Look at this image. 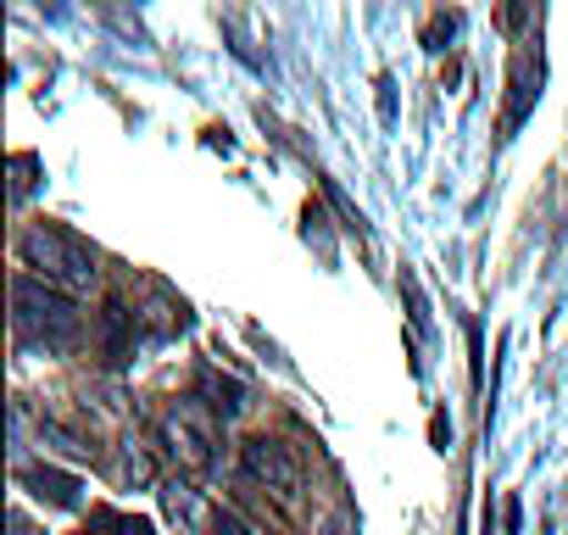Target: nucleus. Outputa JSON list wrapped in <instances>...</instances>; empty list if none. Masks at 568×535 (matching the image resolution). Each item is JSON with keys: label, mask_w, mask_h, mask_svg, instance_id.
I'll list each match as a JSON object with an SVG mask.
<instances>
[{"label": "nucleus", "mask_w": 568, "mask_h": 535, "mask_svg": "<svg viewBox=\"0 0 568 535\" xmlns=\"http://www.w3.org/2000/svg\"><path fill=\"white\" fill-rule=\"evenodd\" d=\"M12 535H45V529H40V524H34L23 507H18V513H12Z\"/></svg>", "instance_id": "nucleus-9"}, {"label": "nucleus", "mask_w": 568, "mask_h": 535, "mask_svg": "<svg viewBox=\"0 0 568 535\" xmlns=\"http://www.w3.org/2000/svg\"><path fill=\"white\" fill-rule=\"evenodd\" d=\"M195 396H201L217 418H240V413H245V385H240V380H223L217 369H201Z\"/></svg>", "instance_id": "nucleus-6"}, {"label": "nucleus", "mask_w": 568, "mask_h": 535, "mask_svg": "<svg viewBox=\"0 0 568 535\" xmlns=\"http://www.w3.org/2000/svg\"><path fill=\"white\" fill-rule=\"evenodd\" d=\"M162 435H168V452L179 463H190L195 474H212L217 468V413L201 396L173 402L168 418H162Z\"/></svg>", "instance_id": "nucleus-3"}, {"label": "nucleus", "mask_w": 568, "mask_h": 535, "mask_svg": "<svg viewBox=\"0 0 568 535\" xmlns=\"http://www.w3.org/2000/svg\"><path fill=\"white\" fill-rule=\"evenodd\" d=\"M84 535H112V529H106V518H101V513H90V529H84Z\"/></svg>", "instance_id": "nucleus-10"}, {"label": "nucleus", "mask_w": 568, "mask_h": 535, "mask_svg": "<svg viewBox=\"0 0 568 535\" xmlns=\"http://www.w3.org/2000/svg\"><path fill=\"white\" fill-rule=\"evenodd\" d=\"M206 535H256V529H251V524H240L229 507H217V513L206 518Z\"/></svg>", "instance_id": "nucleus-7"}, {"label": "nucleus", "mask_w": 568, "mask_h": 535, "mask_svg": "<svg viewBox=\"0 0 568 535\" xmlns=\"http://www.w3.org/2000/svg\"><path fill=\"white\" fill-rule=\"evenodd\" d=\"M12 173H18V179H12V201H23V195H29V184H34V179H29V173H34V157H29V151H23V157H12Z\"/></svg>", "instance_id": "nucleus-8"}, {"label": "nucleus", "mask_w": 568, "mask_h": 535, "mask_svg": "<svg viewBox=\"0 0 568 535\" xmlns=\"http://www.w3.org/2000/svg\"><path fill=\"white\" fill-rule=\"evenodd\" d=\"M12 324H18V341H29L40 352H68L84 330V313L68 291H57L34 274H18L12 280Z\"/></svg>", "instance_id": "nucleus-2"}, {"label": "nucleus", "mask_w": 568, "mask_h": 535, "mask_svg": "<svg viewBox=\"0 0 568 535\" xmlns=\"http://www.w3.org/2000/svg\"><path fill=\"white\" fill-rule=\"evenodd\" d=\"M240 463H245V474L256 480V485H267L273 496H302V463H296V452L284 446V441H273V435H251L245 446H240Z\"/></svg>", "instance_id": "nucleus-4"}, {"label": "nucleus", "mask_w": 568, "mask_h": 535, "mask_svg": "<svg viewBox=\"0 0 568 535\" xmlns=\"http://www.w3.org/2000/svg\"><path fill=\"white\" fill-rule=\"evenodd\" d=\"M23 485H29L40 502H51V507H68V513L84 507V485H79V474H62V468H51V463L23 468Z\"/></svg>", "instance_id": "nucleus-5"}, {"label": "nucleus", "mask_w": 568, "mask_h": 535, "mask_svg": "<svg viewBox=\"0 0 568 535\" xmlns=\"http://www.w3.org/2000/svg\"><path fill=\"white\" fill-rule=\"evenodd\" d=\"M18 256H23V268H34V280H45V285H57L68 296L101 285V251L84 234L62 229V223H45V218L29 223L18 234Z\"/></svg>", "instance_id": "nucleus-1"}]
</instances>
